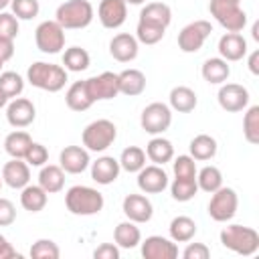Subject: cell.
Instances as JSON below:
<instances>
[{"label": "cell", "instance_id": "obj_13", "mask_svg": "<svg viewBox=\"0 0 259 259\" xmlns=\"http://www.w3.org/2000/svg\"><path fill=\"white\" fill-rule=\"evenodd\" d=\"M217 99L225 111L235 113V111H243L249 105V91L239 83H223Z\"/></svg>", "mask_w": 259, "mask_h": 259}, {"label": "cell", "instance_id": "obj_58", "mask_svg": "<svg viewBox=\"0 0 259 259\" xmlns=\"http://www.w3.org/2000/svg\"><path fill=\"white\" fill-rule=\"evenodd\" d=\"M0 188H2V178H0Z\"/></svg>", "mask_w": 259, "mask_h": 259}, {"label": "cell", "instance_id": "obj_28", "mask_svg": "<svg viewBox=\"0 0 259 259\" xmlns=\"http://www.w3.org/2000/svg\"><path fill=\"white\" fill-rule=\"evenodd\" d=\"M38 184H40L49 194L61 192L63 186H65V170H63L61 166H55V164H45V166H40Z\"/></svg>", "mask_w": 259, "mask_h": 259}, {"label": "cell", "instance_id": "obj_55", "mask_svg": "<svg viewBox=\"0 0 259 259\" xmlns=\"http://www.w3.org/2000/svg\"><path fill=\"white\" fill-rule=\"evenodd\" d=\"M6 6H10V0H0V12H2Z\"/></svg>", "mask_w": 259, "mask_h": 259}, {"label": "cell", "instance_id": "obj_47", "mask_svg": "<svg viewBox=\"0 0 259 259\" xmlns=\"http://www.w3.org/2000/svg\"><path fill=\"white\" fill-rule=\"evenodd\" d=\"M184 259H208L210 257V249L204 243H188L186 249L182 251Z\"/></svg>", "mask_w": 259, "mask_h": 259}, {"label": "cell", "instance_id": "obj_2", "mask_svg": "<svg viewBox=\"0 0 259 259\" xmlns=\"http://www.w3.org/2000/svg\"><path fill=\"white\" fill-rule=\"evenodd\" d=\"M67 69L61 65H53V63H45V61H36L28 67L26 71V81L42 91L49 93H57L65 87L67 83Z\"/></svg>", "mask_w": 259, "mask_h": 259}, {"label": "cell", "instance_id": "obj_41", "mask_svg": "<svg viewBox=\"0 0 259 259\" xmlns=\"http://www.w3.org/2000/svg\"><path fill=\"white\" fill-rule=\"evenodd\" d=\"M0 89L8 99H14L24 91V79L14 71H4L0 73Z\"/></svg>", "mask_w": 259, "mask_h": 259}, {"label": "cell", "instance_id": "obj_5", "mask_svg": "<svg viewBox=\"0 0 259 259\" xmlns=\"http://www.w3.org/2000/svg\"><path fill=\"white\" fill-rule=\"evenodd\" d=\"M208 12L227 32H241L247 26V12L241 8V2L210 0L208 2Z\"/></svg>", "mask_w": 259, "mask_h": 259}, {"label": "cell", "instance_id": "obj_21", "mask_svg": "<svg viewBox=\"0 0 259 259\" xmlns=\"http://www.w3.org/2000/svg\"><path fill=\"white\" fill-rule=\"evenodd\" d=\"M219 55L227 63L241 61L247 55V40L239 32H227L219 38Z\"/></svg>", "mask_w": 259, "mask_h": 259}, {"label": "cell", "instance_id": "obj_53", "mask_svg": "<svg viewBox=\"0 0 259 259\" xmlns=\"http://www.w3.org/2000/svg\"><path fill=\"white\" fill-rule=\"evenodd\" d=\"M8 101H10V99H8V97L2 93V89H0V109H2V107H6V103H8Z\"/></svg>", "mask_w": 259, "mask_h": 259}, {"label": "cell", "instance_id": "obj_12", "mask_svg": "<svg viewBox=\"0 0 259 259\" xmlns=\"http://www.w3.org/2000/svg\"><path fill=\"white\" fill-rule=\"evenodd\" d=\"M36 117V107L26 97H14L6 103V121L12 127H28Z\"/></svg>", "mask_w": 259, "mask_h": 259}, {"label": "cell", "instance_id": "obj_32", "mask_svg": "<svg viewBox=\"0 0 259 259\" xmlns=\"http://www.w3.org/2000/svg\"><path fill=\"white\" fill-rule=\"evenodd\" d=\"M217 150H219L217 140L212 136H208V134H198V136H194L190 140V156L194 160H198V162H206V160L214 158Z\"/></svg>", "mask_w": 259, "mask_h": 259}, {"label": "cell", "instance_id": "obj_34", "mask_svg": "<svg viewBox=\"0 0 259 259\" xmlns=\"http://www.w3.org/2000/svg\"><path fill=\"white\" fill-rule=\"evenodd\" d=\"M168 231H170V239L174 243H188L196 235V223L190 217L180 214V217H174L172 219Z\"/></svg>", "mask_w": 259, "mask_h": 259}, {"label": "cell", "instance_id": "obj_11", "mask_svg": "<svg viewBox=\"0 0 259 259\" xmlns=\"http://www.w3.org/2000/svg\"><path fill=\"white\" fill-rule=\"evenodd\" d=\"M85 85H87V91L95 101H105V99H113L119 95V83H117V73H111V71H105L101 75H95V77H89L85 79Z\"/></svg>", "mask_w": 259, "mask_h": 259}, {"label": "cell", "instance_id": "obj_35", "mask_svg": "<svg viewBox=\"0 0 259 259\" xmlns=\"http://www.w3.org/2000/svg\"><path fill=\"white\" fill-rule=\"evenodd\" d=\"M89 63H91V57H89V53H87L85 49H81V47H69V49H65V53H63V65H65L67 71L81 73V71H85V69L89 67Z\"/></svg>", "mask_w": 259, "mask_h": 259}, {"label": "cell", "instance_id": "obj_9", "mask_svg": "<svg viewBox=\"0 0 259 259\" xmlns=\"http://www.w3.org/2000/svg\"><path fill=\"white\" fill-rule=\"evenodd\" d=\"M140 123H142V130L146 134H152V136L164 134L170 127V123H172V109H170V105L160 103V101H154V103L146 105L142 115H140Z\"/></svg>", "mask_w": 259, "mask_h": 259}, {"label": "cell", "instance_id": "obj_10", "mask_svg": "<svg viewBox=\"0 0 259 259\" xmlns=\"http://www.w3.org/2000/svg\"><path fill=\"white\" fill-rule=\"evenodd\" d=\"M212 24L208 20H194L188 22L180 32H178V49L182 53H196L202 49L204 40L210 36Z\"/></svg>", "mask_w": 259, "mask_h": 259}, {"label": "cell", "instance_id": "obj_15", "mask_svg": "<svg viewBox=\"0 0 259 259\" xmlns=\"http://www.w3.org/2000/svg\"><path fill=\"white\" fill-rule=\"evenodd\" d=\"M97 18L103 28H119L127 18L125 0H101L97 6Z\"/></svg>", "mask_w": 259, "mask_h": 259}, {"label": "cell", "instance_id": "obj_30", "mask_svg": "<svg viewBox=\"0 0 259 259\" xmlns=\"http://www.w3.org/2000/svg\"><path fill=\"white\" fill-rule=\"evenodd\" d=\"M198 103V97L196 93L186 87V85H178V87H172L170 91V109L178 111V113H190Z\"/></svg>", "mask_w": 259, "mask_h": 259}, {"label": "cell", "instance_id": "obj_22", "mask_svg": "<svg viewBox=\"0 0 259 259\" xmlns=\"http://www.w3.org/2000/svg\"><path fill=\"white\" fill-rule=\"evenodd\" d=\"M121 168H119V162L113 158V156H101L97 158L95 162H91V178L97 182V184H111L117 180Z\"/></svg>", "mask_w": 259, "mask_h": 259}, {"label": "cell", "instance_id": "obj_16", "mask_svg": "<svg viewBox=\"0 0 259 259\" xmlns=\"http://www.w3.org/2000/svg\"><path fill=\"white\" fill-rule=\"evenodd\" d=\"M140 243H142V257L144 259H176L178 257V245L172 239L152 235Z\"/></svg>", "mask_w": 259, "mask_h": 259}, {"label": "cell", "instance_id": "obj_18", "mask_svg": "<svg viewBox=\"0 0 259 259\" xmlns=\"http://www.w3.org/2000/svg\"><path fill=\"white\" fill-rule=\"evenodd\" d=\"M121 210L127 217V221H134L136 225L148 223L154 214V206L150 198L144 194H127L121 202Z\"/></svg>", "mask_w": 259, "mask_h": 259}, {"label": "cell", "instance_id": "obj_7", "mask_svg": "<svg viewBox=\"0 0 259 259\" xmlns=\"http://www.w3.org/2000/svg\"><path fill=\"white\" fill-rule=\"evenodd\" d=\"M36 49L45 55H57L65 49V28L57 20H45L34 30Z\"/></svg>", "mask_w": 259, "mask_h": 259}, {"label": "cell", "instance_id": "obj_19", "mask_svg": "<svg viewBox=\"0 0 259 259\" xmlns=\"http://www.w3.org/2000/svg\"><path fill=\"white\" fill-rule=\"evenodd\" d=\"M140 42L130 32H119L109 40V55L119 63H130L138 57Z\"/></svg>", "mask_w": 259, "mask_h": 259}, {"label": "cell", "instance_id": "obj_54", "mask_svg": "<svg viewBox=\"0 0 259 259\" xmlns=\"http://www.w3.org/2000/svg\"><path fill=\"white\" fill-rule=\"evenodd\" d=\"M253 38H255V40H259V22H255V24H253Z\"/></svg>", "mask_w": 259, "mask_h": 259}, {"label": "cell", "instance_id": "obj_24", "mask_svg": "<svg viewBox=\"0 0 259 259\" xmlns=\"http://www.w3.org/2000/svg\"><path fill=\"white\" fill-rule=\"evenodd\" d=\"M200 73H202V79L206 83H210V85H223L229 79V75H231V67H229V63L225 59L210 57V59H206L202 63Z\"/></svg>", "mask_w": 259, "mask_h": 259}, {"label": "cell", "instance_id": "obj_1", "mask_svg": "<svg viewBox=\"0 0 259 259\" xmlns=\"http://www.w3.org/2000/svg\"><path fill=\"white\" fill-rule=\"evenodd\" d=\"M65 204H67V210L71 214H77V217H91V214H97L105 200H103V194L97 190V188H91V186H83V184H75L67 190L65 194Z\"/></svg>", "mask_w": 259, "mask_h": 259}, {"label": "cell", "instance_id": "obj_29", "mask_svg": "<svg viewBox=\"0 0 259 259\" xmlns=\"http://www.w3.org/2000/svg\"><path fill=\"white\" fill-rule=\"evenodd\" d=\"M65 101H67V107L73 109V111H87L91 105H93V99L87 91V85L85 81H75L67 93H65Z\"/></svg>", "mask_w": 259, "mask_h": 259}, {"label": "cell", "instance_id": "obj_43", "mask_svg": "<svg viewBox=\"0 0 259 259\" xmlns=\"http://www.w3.org/2000/svg\"><path fill=\"white\" fill-rule=\"evenodd\" d=\"M10 8L18 20H30V18L38 16L40 4H38V0H10Z\"/></svg>", "mask_w": 259, "mask_h": 259}, {"label": "cell", "instance_id": "obj_14", "mask_svg": "<svg viewBox=\"0 0 259 259\" xmlns=\"http://www.w3.org/2000/svg\"><path fill=\"white\" fill-rule=\"evenodd\" d=\"M138 188L144 194H160L168 188V174L162 166L152 164V166H144L138 172Z\"/></svg>", "mask_w": 259, "mask_h": 259}, {"label": "cell", "instance_id": "obj_56", "mask_svg": "<svg viewBox=\"0 0 259 259\" xmlns=\"http://www.w3.org/2000/svg\"><path fill=\"white\" fill-rule=\"evenodd\" d=\"M144 2H146V0H125V4H136V6H138V4H144Z\"/></svg>", "mask_w": 259, "mask_h": 259}, {"label": "cell", "instance_id": "obj_3", "mask_svg": "<svg viewBox=\"0 0 259 259\" xmlns=\"http://www.w3.org/2000/svg\"><path fill=\"white\" fill-rule=\"evenodd\" d=\"M221 243L225 249H231L237 255L249 257L259 249V233L243 225H227L221 231Z\"/></svg>", "mask_w": 259, "mask_h": 259}, {"label": "cell", "instance_id": "obj_44", "mask_svg": "<svg viewBox=\"0 0 259 259\" xmlns=\"http://www.w3.org/2000/svg\"><path fill=\"white\" fill-rule=\"evenodd\" d=\"M172 170H174V176L176 178H196V162L192 156H178L174 162H172Z\"/></svg>", "mask_w": 259, "mask_h": 259}, {"label": "cell", "instance_id": "obj_31", "mask_svg": "<svg viewBox=\"0 0 259 259\" xmlns=\"http://www.w3.org/2000/svg\"><path fill=\"white\" fill-rule=\"evenodd\" d=\"M113 241L119 249H134L140 245L142 241V233H140V227H136L134 221H123L115 227L113 231Z\"/></svg>", "mask_w": 259, "mask_h": 259}, {"label": "cell", "instance_id": "obj_36", "mask_svg": "<svg viewBox=\"0 0 259 259\" xmlns=\"http://www.w3.org/2000/svg\"><path fill=\"white\" fill-rule=\"evenodd\" d=\"M119 168L125 172H140L146 166V152L138 146H127L119 156Z\"/></svg>", "mask_w": 259, "mask_h": 259}, {"label": "cell", "instance_id": "obj_50", "mask_svg": "<svg viewBox=\"0 0 259 259\" xmlns=\"http://www.w3.org/2000/svg\"><path fill=\"white\" fill-rule=\"evenodd\" d=\"M12 55H14V40L0 36V61L6 63L12 59Z\"/></svg>", "mask_w": 259, "mask_h": 259}, {"label": "cell", "instance_id": "obj_33", "mask_svg": "<svg viewBox=\"0 0 259 259\" xmlns=\"http://www.w3.org/2000/svg\"><path fill=\"white\" fill-rule=\"evenodd\" d=\"M32 144V138L28 132H22V130H16V132H10L6 138H4V150L10 158H22L26 156L28 148Z\"/></svg>", "mask_w": 259, "mask_h": 259}, {"label": "cell", "instance_id": "obj_26", "mask_svg": "<svg viewBox=\"0 0 259 259\" xmlns=\"http://www.w3.org/2000/svg\"><path fill=\"white\" fill-rule=\"evenodd\" d=\"M47 200H49V192L40 186V184H26L20 192V204L24 210L28 212H38L47 206Z\"/></svg>", "mask_w": 259, "mask_h": 259}, {"label": "cell", "instance_id": "obj_8", "mask_svg": "<svg viewBox=\"0 0 259 259\" xmlns=\"http://www.w3.org/2000/svg\"><path fill=\"white\" fill-rule=\"evenodd\" d=\"M239 206V196L233 188L221 186L219 190L212 192L210 202H208V217L217 223H227L237 214Z\"/></svg>", "mask_w": 259, "mask_h": 259}, {"label": "cell", "instance_id": "obj_51", "mask_svg": "<svg viewBox=\"0 0 259 259\" xmlns=\"http://www.w3.org/2000/svg\"><path fill=\"white\" fill-rule=\"evenodd\" d=\"M12 257H18L16 249L8 243V239L4 235H0V259H12Z\"/></svg>", "mask_w": 259, "mask_h": 259}, {"label": "cell", "instance_id": "obj_17", "mask_svg": "<svg viewBox=\"0 0 259 259\" xmlns=\"http://www.w3.org/2000/svg\"><path fill=\"white\" fill-rule=\"evenodd\" d=\"M89 150L83 146H65L59 154V166L67 174H81L89 168Z\"/></svg>", "mask_w": 259, "mask_h": 259}, {"label": "cell", "instance_id": "obj_52", "mask_svg": "<svg viewBox=\"0 0 259 259\" xmlns=\"http://www.w3.org/2000/svg\"><path fill=\"white\" fill-rule=\"evenodd\" d=\"M249 71L253 75H259V51H253L249 55Z\"/></svg>", "mask_w": 259, "mask_h": 259}, {"label": "cell", "instance_id": "obj_23", "mask_svg": "<svg viewBox=\"0 0 259 259\" xmlns=\"http://www.w3.org/2000/svg\"><path fill=\"white\" fill-rule=\"evenodd\" d=\"M117 83H119V93L127 97H138L146 89V75L140 69H125L117 73Z\"/></svg>", "mask_w": 259, "mask_h": 259}, {"label": "cell", "instance_id": "obj_49", "mask_svg": "<svg viewBox=\"0 0 259 259\" xmlns=\"http://www.w3.org/2000/svg\"><path fill=\"white\" fill-rule=\"evenodd\" d=\"M95 259H119V247L115 243H103L93 251Z\"/></svg>", "mask_w": 259, "mask_h": 259}, {"label": "cell", "instance_id": "obj_42", "mask_svg": "<svg viewBox=\"0 0 259 259\" xmlns=\"http://www.w3.org/2000/svg\"><path fill=\"white\" fill-rule=\"evenodd\" d=\"M30 257L32 259H59L61 251H59V245L51 239H38L32 243L30 247Z\"/></svg>", "mask_w": 259, "mask_h": 259}, {"label": "cell", "instance_id": "obj_59", "mask_svg": "<svg viewBox=\"0 0 259 259\" xmlns=\"http://www.w3.org/2000/svg\"><path fill=\"white\" fill-rule=\"evenodd\" d=\"M235 2H241V0H235Z\"/></svg>", "mask_w": 259, "mask_h": 259}, {"label": "cell", "instance_id": "obj_39", "mask_svg": "<svg viewBox=\"0 0 259 259\" xmlns=\"http://www.w3.org/2000/svg\"><path fill=\"white\" fill-rule=\"evenodd\" d=\"M164 34H166V28L150 24V22H144V20H138V26H136L138 42H142V45H156V42H160L164 38Z\"/></svg>", "mask_w": 259, "mask_h": 259}, {"label": "cell", "instance_id": "obj_25", "mask_svg": "<svg viewBox=\"0 0 259 259\" xmlns=\"http://www.w3.org/2000/svg\"><path fill=\"white\" fill-rule=\"evenodd\" d=\"M146 158L158 166H164L166 162H170L174 158V146L170 140L156 136L146 144Z\"/></svg>", "mask_w": 259, "mask_h": 259}, {"label": "cell", "instance_id": "obj_6", "mask_svg": "<svg viewBox=\"0 0 259 259\" xmlns=\"http://www.w3.org/2000/svg\"><path fill=\"white\" fill-rule=\"evenodd\" d=\"M83 146L89 152H105L117 138V127L109 119H95L83 130Z\"/></svg>", "mask_w": 259, "mask_h": 259}, {"label": "cell", "instance_id": "obj_45", "mask_svg": "<svg viewBox=\"0 0 259 259\" xmlns=\"http://www.w3.org/2000/svg\"><path fill=\"white\" fill-rule=\"evenodd\" d=\"M0 36L10 40L18 36V18L12 12H0Z\"/></svg>", "mask_w": 259, "mask_h": 259}, {"label": "cell", "instance_id": "obj_40", "mask_svg": "<svg viewBox=\"0 0 259 259\" xmlns=\"http://www.w3.org/2000/svg\"><path fill=\"white\" fill-rule=\"evenodd\" d=\"M243 136L249 144H259V105H251L243 117Z\"/></svg>", "mask_w": 259, "mask_h": 259}, {"label": "cell", "instance_id": "obj_27", "mask_svg": "<svg viewBox=\"0 0 259 259\" xmlns=\"http://www.w3.org/2000/svg\"><path fill=\"white\" fill-rule=\"evenodd\" d=\"M140 20L168 28V24L172 22V10L164 2H148L140 12Z\"/></svg>", "mask_w": 259, "mask_h": 259}, {"label": "cell", "instance_id": "obj_46", "mask_svg": "<svg viewBox=\"0 0 259 259\" xmlns=\"http://www.w3.org/2000/svg\"><path fill=\"white\" fill-rule=\"evenodd\" d=\"M47 160H49V150L42 144L32 142L30 148H28V152H26V156H24V162L28 166H38L40 168V166L47 164Z\"/></svg>", "mask_w": 259, "mask_h": 259}, {"label": "cell", "instance_id": "obj_20", "mask_svg": "<svg viewBox=\"0 0 259 259\" xmlns=\"http://www.w3.org/2000/svg\"><path fill=\"white\" fill-rule=\"evenodd\" d=\"M2 182L10 188H24L30 182V166L22 158H12L2 166Z\"/></svg>", "mask_w": 259, "mask_h": 259}, {"label": "cell", "instance_id": "obj_37", "mask_svg": "<svg viewBox=\"0 0 259 259\" xmlns=\"http://www.w3.org/2000/svg\"><path fill=\"white\" fill-rule=\"evenodd\" d=\"M196 184H198V190L212 194L223 186V174L217 166H204L196 172Z\"/></svg>", "mask_w": 259, "mask_h": 259}, {"label": "cell", "instance_id": "obj_57", "mask_svg": "<svg viewBox=\"0 0 259 259\" xmlns=\"http://www.w3.org/2000/svg\"><path fill=\"white\" fill-rule=\"evenodd\" d=\"M2 65H4V63H2V61H0V71H2Z\"/></svg>", "mask_w": 259, "mask_h": 259}, {"label": "cell", "instance_id": "obj_48", "mask_svg": "<svg viewBox=\"0 0 259 259\" xmlns=\"http://www.w3.org/2000/svg\"><path fill=\"white\" fill-rule=\"evenodd\" d=\"M16 221V208L8 198H0V227H8Z\"/></svg>", "mask_w": 259, "mask_h": 259}, {"label": "cell", "instance_id": "obj_4", "mask_svg": "<svg viewBox=\"0 0 259 259\" xmlns=\"http://www.w3.org/2000/svg\"><path fill=\"white\" fill-rule=\"evenodd\" d=\"M95 12L89 0H67L59 4L55 12V20L65 28V30H75V28H85L91 24Z\"/></svg>", "mask_w": 259, "mask_h": 259}, {"label": "cell", "instance_id": "obj_38", "mask_svg": "<svg viewBox=\"0 0 259 259\" xmlns=\"http://www.w3.org/2000/svg\"><path fill=\"white\" fill-rule=\"evenodd\" d=\"M198 192V184H196V178H176L172 180L170 184V194L174 200L178 202H188L194 198V194Z\"/></svg>", "mask_w": 259, "mask_h": 259}]
</instances>
